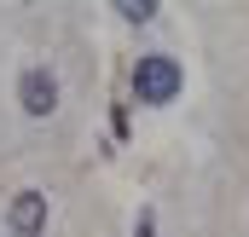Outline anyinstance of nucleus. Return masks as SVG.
I'll return each mask as SVG.
<instances>
[{"label": "nucleus", "instance_id": "nucleus-5", "mask_svg": "<svg viewBox=\"0 0 249 237\" xmlns=\"http://www.w3.org/2000/svg\"><path fill=\"white\" fill-rule=\"evenodd\" d=\"M157 232V220H151V214H139V226H133V237H151Z\"/></svg>", "mask_w": 249, "mask_h": 237}, {"label": "nucleus", "instance_id": "nucleus-2", "mask_svg": "<svg viewBox=\"0 0 249 237\" xmlns=\"http://www.w3.org/2000/svg\"><path fill=\"white\" fill-rule=\"evenodd\" d=\"M18 104H23L29 116H53V110H58V81H53L47 69H29V75L18 81Z\"/></svg>", "mask_w": 249, "mask_h": 237}, {"label": "nucleus", "instance_id": "nucleus-1", "mask_svg": "<svg viewBox=\"0 0 249 237\" xmlns=\"http://www.w3.org/2000/svg\"><path fill=\"white\" fill-rule=\"evenodd\" d=\"M180 64L168 58V52H145V58L133 64V93H139V104H168L174 93H180Z\"/></svg>", "mask_w": 249, "mask_h": 237}, {"label": "nucleus", "instance_id": "nucleus-3", "mask_svg": "<svg viewBox=\"0 0 249 237\" xmlns=\"http://www.w3.org/2000/svg\"><path fill=\"white\" fill-rule=\"evenodd\" d=\"M47 232V197L41 191H18L12 197V237H41Z\"/></svg>", "mask_w": 249, "mask_h": 237}, {"label": "nucleus", "instance_id": "nucleus-4", "mask_svg": "<svg viewBox=\"0 0 249 237\" xmlns=\"http://www.w3.org/2000/svg\"><path fill=\"white\" fill-rule=\"evenodd\" d=\"M116 12H122V17H133V23H145V17L157 12V0H122Z\"/></svg>", "mask_w": 249, "mask_h": 237}]
</instances>
